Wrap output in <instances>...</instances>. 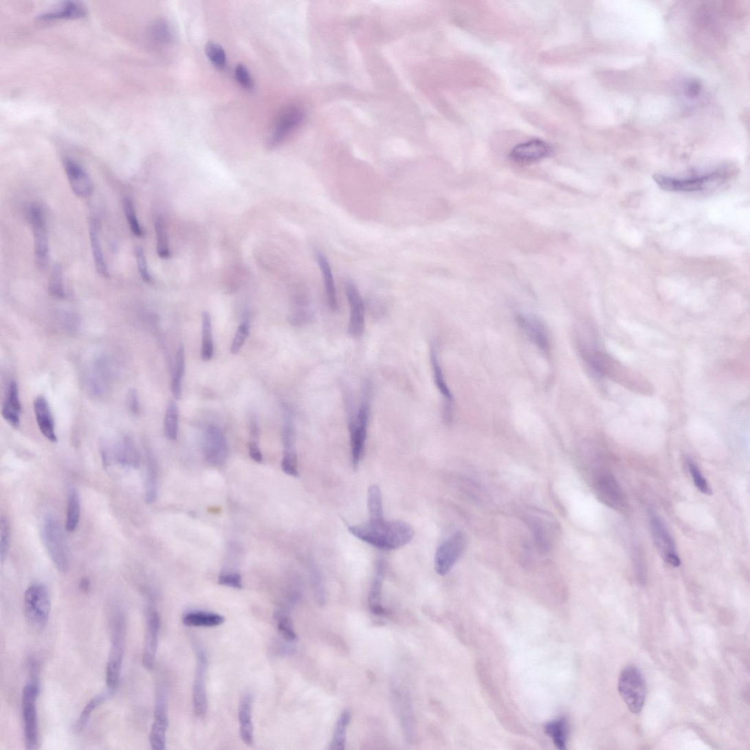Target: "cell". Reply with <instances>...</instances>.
I'll use <instances>...</instances> for the list:
<instances>
[{
  "label": "cell",
  "instance_id": "47",
  "mask_svg": "<svg viewBox=\"0 0 750 750\" xmlns=\"http://www.w3.org/2000/svg\"><path fill=\"white\" fill-rule=\"evenodd\" d=\"M123 210H124L129 228L131 232L133 234V236L137 238H142L144 232L140 225L135 208H134L133 201L131 198L126 197L123 200Z\"/></svg>",
  "mask_w": 750,
  "mask_h": 750
},
{
  "label": "cell",
  "instance_id": "25",
  "mask_svg": "<svg viewBox=\"0 0 750 750\" xmlns=\"http://www.w3.org/2000/svg\"><path fill=\"white\" fill-rule=\"evenodd\" d=\"M21 404L19 390L15 382L8 388L2 408V416L11 427L17 428L21 422Z\"/></svg>",
  "mask_w": 750,
  "mask_h": 750
},
{
  "label": "cell",
  "instance_id": "45",
  "mask_svg": "<svg viewBox=\"0 0 750 750\" xmlns=\"http://www.w3.org/2000/svg\"><path fill=\"white\" fill-rule=\"evenodd\" d=\"M546 733L549 735L558 749H564L566 743L567 725L565 720L553 721L546 726Z\"/></svg>",
  "mask_w": 750,
  "mask_h": 750
},
{
  "label": "cell",
  "instance_id": "31",
  "mask_svg": "<svg viewBox=\"0 0 750 750\" xmlns=\"http://www.w3.org/2000/svg\"><path fill=\"white\" fill-rule=\"evenodd\" d=\"M86 13L87 10L82 3L66 2L58 8L43 12L38 19L47 21L77 19L84 17Z\"/></svg>",
  "mask_w": 750,
  "mask_h": 750
},
{
  "label": "cell",
  "instance_id": "53",
  "mask_svg": "<svg viewBox=\"0 0 750 750\" xmlns=\"http://www.w3.org/2000/svg\"><path fill=\"white\" fill-rule=\"evenodd\" d=\"M283 472L289 476H298V457L296 450H285L282 462Z\"/></svg>",
  "mask_w": 750,
  "mask_h": 750
},
{
  "label": "cell",
  "instance_id": "26",
  "mask_svg": "<svg viewBox=\"0 0 750 750\" xmlns=\"http://www.w3.org/2000/svg\"><path fill=\"white\" fill-rule=\"evenodd\" d=\"M430 360L435 385L445 400V419L446 422H450L452 419L453 396L445 382L438 354L434 349L431 351Z\"/></svg>",
  "mask_w": 750,
  "mask_h": 750
},
{
  "label": "cell",
  "instance_id": "19",
  "mask_svg": "<svg viewBox=\"0 0 750 750\" xmlns=\"http://www.w3.org/2000/svg\"><path fill=\"white\" fill-rule=\"evenodd\" d=\"M551 153L549 144L540 140H533L514 147L510 158L520 164H530L547 158Z\"/></svg>",
  "mask_w": 750,
  "mask_h": 750
},
{
  "label": "cell",
  "instance_id": "1",
  "mask_svg": "<svg viewBox=\"0 0 750 750\" xmlns=\"http://www.w3.org/2000/svg\"><path fill=\"white\" fill-rule=\"evenodd\" d=\"M349 531L362 541L386 551L396 550L408 544L415 534L410 525L385 519L351 526Z\"/></svg>",
  "mask_w": 750,
  "mask_h": 750
},
{
  "label": "cell",
  "instance_id": "43",
  "mask_svg": "<svg viewBox=\"0 0 750 750\" xmlns=\"http://www.w3.org/2000/svg\"><path fill=\"white\" fill-rule=\"evenodd\" d=\"M178 409L175 401L168 405L164 419V433L168 439L175 441L177 438Z\"/></svg>",
  "mask_w": 750,
  "mask_h": 750
},
{
  "label": "cell",
  "instance_id": "5",
  "mask_svg": "<svg viewBox=\"0 0 750 750\" xmlns=\"http://www.w3.org/2000/svg\"><path fill=\"white\" fill-rule=\"evenodd\" d=\"M619 692L632 713L638 714L642 711L646 697V685L639 669L635 665L623 669L619 679Z\"/></svg>",
  "mask_w": 750,
  "mask_h": 750
},
{
  "label": "cell",
  "instance_id": "59",
  "mask_svg": "<svg viewBox=\"0 0 750 750\" xmlns=\"http://www.w3.org/2000/svg\"><path fill=\"white\" fill-rule=\"evenodd\" d=\"M250 455L252 460L256 463L263 462V454L260 450L258 442L250 441L249 444Z\"/></svg>",
  "mask_w": 750,
  "mask_h": 750
},
{
  "label": "cell",
  "instance_id": "33",
  "mask_svg": "<svg viewBox=\"0 0 750 750\" xmlns=\"http://www.w3.org/2000/svg\"><path fill=\"white\" fill-rule=\"evenodd\" d=\"M225 621L223 615L204 611L189 612L183 618L184 624L190 628H215Z\"/></svg>",
  "mask_w": 750,
  "mask_h": 750
},
{
  "label": "cell",
  "instance_id": "10",
  "mask_svg": "<svg viewBox=\"0 0 750 750\" xmlns=\"http://www.w3.org/2000/svg\"><path fill=\"white\" fill-rule=\"evenodd\" d=\"M650 525L652 538L660 555L668 564L674 567L681 565L675 542L665 524L657 514L652 512Z\"/></svg>",
  "mask_w": 750,
  "mask_h": 750
},
{
  "label": "cell",
  "instance_id": "49",
  "mask_svg": "<svg viewBox=\"0 0 750 750\" xmlns=\"http://www.w3.org/2000/svg\"><path fill=\"white\" fill-rule=\"evenodd\" d=\"M206 54L209 60L214 64L217 68L222 69L225 68L227 65V55L225 51L220 46V45L214 43L209 42L206 47Z\"/></svg>",
  "mask_w": 750,
  "mask_h": 750
},
{
  "label": "cell",
  "instance_id": "62",
  "mask_svg": "<svg viewBox=\"0 0 750 750\" xmlns=\"http://www.w3.org/2000/svg\"><path fill=\"white\" fill-rule=\"evenodd\" d=\"M89 586H91V584H89V581L87 579H83L82 580V582H81V584H80L81 589L83 591H87L88 589L89 588Z\"/></svg>",
  "mask_w": 750,
  "mask_h": 750
},
{
  "label": "cell",
  "instance_id": "39",
  "mask_svg": "<svg viewBox=\"0 0 750 750\" xmlns=\"http://www.w3.org/2000/svg\"><path fill=\"white\" fill-rule=\"evenodd\" d=\"M368 509L369 520L376 521L385 519L382 491L376 485H373L368 489Z\"/></svg>",
  "mask_w": 750,
  "mask_h": 750
},
{
  "label": "cell",
  "instance_id": "15",
  "mask_svg": "<svg viewBox=\"0 0 750 750\" xmlns=\"http://www.w3.org/2000/svg\"><path fill=\"white\" fill-rule=\"evenodd\" d=\"M161 626L159 613L150 609L147 614L146 630H145L142 665L148 670L154 668L159 644V635Z\"/></svg>",
  "mask_w": 750,
  "mask_h": 750
},
{
  "label": "cell",
  "instance_id": "44",
  "mask_svg": "<svg viewBox=\"0 0 750 750\" xmlns=\"http://www.w3.org/2000/svg\"><path fill=\"white\" fill-rule=\"evenodd\" d=\"M49 293L56 299H63L65 297L63 268L59 263H56L52 267L49 281Z\"/></svg>",
  "mask_w": 750,
  "mask_h": 750
},
{
  "label": "cell",
  "instance_id": "18",
  "mask_svg": "<svg viewBox=\"0 0 750 750\" xmlns=\"http://www.w3.org/2000/svg\"><path fill=\"white\" fill-rule=\"evenodd\" d=\"M595 489L599 498L610 508L622 510L626 507L624 492L617 479L611 474L601 475L597 481Z\"/></svg>",
  "mask_w": 750,
  "mask_h": 750
},
{
  "label": "cell",
  "instance_id": "24",
  "mask_svg": "<svg viewBox=\"0 0 750 750\" xmlns=\"http://www.w3.org/2000/svg\"><path fill=\"white\" fill-rule=\"evenodd\" d=\"M253 698L250 694H245L239 706V720L241 740L248 746L254 744V727L252 723Z\"/></svg>",
  "mask_w": 750,
  "mask_h": 750
},
{
  "label": "cell",
  "instance_id": "4",
  "mask_svg": "<svg viewBox=\"0 0 750 750\" xmlns=\"http://www.w3.org/2000/svg\"><path fill=\"white\" fill-rule=\"evenodd\" d=\"M51 598L46 586L41 584L31 585L25 591L24 610L32 628L42 631L48 624L51 613Z\"/></svg>",
  "mask_w": 750,
  "mask_h": 750
},
{
  "label": "cell",
  "instance_id": "48",
  "mask_svg": "<svg viewBox=\"0 0 750 750\" xmlns=\"http://www.w3.org/2000/svg\"><path fill=\"white\" fill-rule=\"evenodd\" d=\"M309 571L313 588H314L317 602L323 606L327 602L326 589H324L322 575L318 566L313 563L309 564Z\"/></svg>",
  "mask_w": 750,
  "mask_h": 750
},
{
  "label": "cell",
  "instance_id": "60",
  "mask_svg": "<svg viewBox=\"0 0 750 750\" xmlns=\"http://www.w3.org/2000/svg\"><path fill=\"white\" fill-rule=\"evenodd\" d=\"M701 91V85L698 82H691L687 87L686 93L690 98L697 97Z\"/></svg>",
  "mask_w": 750,
  "mask_h": 750
},
{
  "label": "cell",
  "instance_id": "34",
  "mask_svg": "<svg viewBox=\"0 0 750 750\" xmlns=\"http://www.w3.org/2000/svg\"><path fill=\"white\" fill-rule=\"evenodd\" d=\"M185 354L183 345L179 346L175 358L171 389L174 397L180 399L182 396V379L185 373Z\"/></svg>",
  "mask_w": 750,
  "mask_h": 750
},
{
  "label": "cell",
  "instance_id": "46",
  "mask_svg": "<svg viewBox=\"0 0 750 750\" xmlns=\"http://www.w3.org/2000/svg\"><path fill=\"white\" fill-rule=\"evenodd\" d=\"M397 698L398 704V710L399 711L401 720L403 723V727H404V732L408 734V740H410L411 734H412V724L410 713V701L406 696L399 691L394 692Z\"/></svg>",
  "mask_w": 750,
  "mask_h": 750
},
{
  "label": "cell",
  "instance_id": "52",
  "mask_svg": "<svg viewBox=\"0 0 750 750\" xmlns=\"http://www.w3.org/2000/svg\"><path fill=\"white\" fill-rule=\"evenodd\" d=\"M250 323L247 320H244L239 327L231 344L230 351L232 354H238L250 334Z\"/></svg>",
  "mask_w": 750,
  "mask_h": 750
},
{
  "label": "cell",
  "instance_id": "58",
  "mask_svg": "<svg viewBox=\"0 0 750 750\" xmlns=\"http://www.w3.org/2000/svg\"><path fill=\"white\" fill-rule=\"evenodd\" d=\"M126 406L133 416H138L140 412V400L135 389L129 390L126 396Z\"/></svg>",
  "mask_w": 750,
  "mask_h": 750
},
{
  "label": "cell",
  "instance_id": "51",
  "mask_svg": "<svg viewBox=\"0 0 750 750\" xmlns=\"http://www.w3.org/2000/svg\"><path fill=\"white\" fill-rule=\"evenodd\" d=\"M687 467L690 474L692 477L694 484L698 489L700 492L703 494L712 495V489L709 487L707 481L701 474L699 467L692 461L689 460L687 461Z\"/></svg>",
  "mask_w": 750,
  "mask_h": 750
},
{
  "label": "cell",
  "instance_id": "7",
  "mask_svg": "<svg viewBox=\"0 0 750 750\" xmlns=\"http://www.w3.org/2000/svg\"><path fill=\"white\" fill-rule=\"evenodd\" d=\"M42 537L54 566L65 573L69 567V555L60 522L52 516L46 518L42 525Z\"/></svg>",
  "mask_w": 750,
  "mask_h": 750
},
{
  "label": "cell",
  "instance_id": "28",
  "mask_svg": "<svg viewBox=\"0 0 750 750\" xmlns=\"http://www.w3.org/2000/svg\"><path fill=\"white\" fill-rule=\"evenodd\" d=\"M113 452L116 461L122 466L131 468L140 466V454L130 437H123Z\"/></svg>",
  "mask_w": 750,
  "mask_h": 750
},
{
  "label": "cell",
  "instance_id": "21",
  "mask_svg": "<svg viewBox=\"0 0 750 750\" xmlns=\"http://www.w3.org/2000/svg\"><path fill=\"white\" fill-rule=\"evenodd\" d=\"M517 322L521 329L537 348L546 353L550 352L549 335L544 324L538 318L527 315H519L517 317Z\"/></svg>",
  "mask_w": 750,
  "mask_h": 750
},
{
  "label": "cell",
  "instance_id": "32",
  "mask_svg": "<svg viewBox=\"0 0 750 750\" xmlns=\"http://www.w3.org/2000/svg\"><path fill=\"white\" fill-rule=\"evenodd\" d=\"M89 230L96 271L99 275L107 278L109 277V272L104 258L102 243L99 239L98 223L96 219H91L89 221Z\"/></svg>",
  "mask_w": 750,
  "mask_h": 750
},
{
  "label": "cell",
  "instance_id": "8",
  "mask_svg": "<svg viewBox=\"0 0 750 750\" xmlns=\"http://www.w3.org/2000/svg\"><path fill=\"white\" fill-rule=\"evenodd\" d=\"M28 218L33 234L35 263L39 270L44 271L49 265V261L46 219L42 208L37 205L30 207Z\"/></svg>",
  "mask_w": 750,
  "mask_h": 750
},
{
  "label": "cell",
  "instance_id": "55",
  "mask_svg": "<svg viewBox=\"0 0 750 750\" xmlns=\"http://www.w3.org/2000/svg\"><path fill=\"white\" fill-rule=\"evenodd\" d=\"M153 36L156 41L162 43H170L173 39V32L166 22H159L153 28Z\"/></svg>",
  "mask_w": 750,
  "mask_h": 750
},
{
  "label": "cell",
  "instance_id": "54",
  "mask_svg": "<svg viewBox=\"0 0 750 750\" xmlns=\"http://www.w3.org/2000/svg\"><path fill=\"white\" fill-rule=\"evenodd\" d=\"M136 260L140 275L144 283H151L152 276L146 259V256L142 246H138L135 252Z\"/></svg>",
  "mask_w": 750,
  "mask_h": 750
},
{
  "label": "cell",
  "instance_id": "41",
  "mask_svg": "<svg viewBox=\"0 0 750 750\" xmlns=\"http://www.w3.org/2000/svg\"><path fill=\"white\" fill-rule=\"evenodd\" d=\"M203 342H201V357L205 362H208L214 355L212 344L211 318L208 312L203 314Z\"/></svg>",
  "mask_w": 750,
  "mask_h": 750
},
{
  "label": "cell",
  "instance_id": "20",
  "mask_svg": "<svg viewBox=\"0 0 750 750\" xmlns=\"http://www.w3.org/2000/svg\"><path fill=\"white\" fill-rule=\"evenodd\" d=\"M63 164L74 193L83 198L91 196L93 192V184L84 168L71 159H65Z\"/></svg>",
  "mask_w": 750,
  "mask_h": 750
},
{
  "label": "cell",
  "instance_id": "42",
  "mask_svg": "<svg viewBox=\"0 0 750 750\" xmlns=\"http://www.w3.org/2000/svg\"><path fill=\"white\" fill-rule=\"evenodd\" d=\"M276 628L278 632L288 642H294L297 640V635L294 626L286 611L279 610L274 613Z\"/></svg>",
  "mask_w": 750,
  "mask_h": 750
},
{
  "label": "cell",
  "instance_id": "13",
  "mask_svg": "<svg viewBox=\"0 0 750 750\" xmlns=\"http://www.w3.org/2000/svg\"><path fill=\"white\" fill-rule=\"evenodd\" d=\"M197 666L193 686V705L195 714L200 718H204L208 712V696L206 689V671L208 658L204 651L197 648L196 650Z\"/></svg>",
  "mask_w": 750,
  "mask_h": 750
},
{
  "label": "cell",
  "instance_id": "16",
  "mask_svg": "<svg viewBox=\"0 0 750 750\" xmlns=\"http://www.w3.org/2000/svg\"><path fill=\"white\" fill-rule=\"evenodd\" d=\"M204 453L206 461L212 465L220 466L226 462L228 449L225 436L214 425L205 432Z\"/></svg>",
  "mask_w": 750,
  "mask_h": 750
},
{
  "label": "cell",
  "instance_id": "37",
  "mask_svg": "<svg viewBox=\"0 0 750 750\" xmlns=\"http://www.w3.org/2000/svg\"><path fill=\"white\" fill-rule=\"evenodd\" d=\"M351 714L349 710H344L340 714L335 724V730L329 747L331 750H344L346 745V730L351 722Z\"/></svg>",
  "mask_w": 750,
  "mask_h": 750
},
{
  "label": "cell",
  "instance_id": "14",
  "mask_svg": "<svg viewBox=\"0 0 750 750\" xmlns=\"http://www.w3.org/2000/svg\"><path fill=\"white\" fill-rule=\"evenodd\" d=\"M169 726L165 694L160 690L156 696L154 720L149 736L151 748L155 750L166 749V731Z\"/></svg>",
  "mask_w": 750,
  "mask_h": 750
},
{
  "label": "cell",
  "instance_id": "9",
  "mask_svg": "<svg viewBox=\"0 0 750 750\" xmlns=\"http://www.w3.org/2000/svg\"><path fill=\"white\" fill-rule=\"evenodd\" d=\"M305 111L298 107L286 109L277 119L273 128L267 147L274 149L281 145L303 122Z\"/></svg>",
  "mask_w": 750,
  "mask_h": 750
},
{
  "label": "cell",
  "instance_id": "2",
  "mask_svg": "<svg viewBox=\"0 0 750 750\" xmlns=\"http://www.w3.org/2000/svg\"><path fill=\"white\" fill-rule=\"evenodd\" d=\"M111 623V648L106 670L107 685L111 696L120 684L126 635V622L122 614L117 613Z\"/></svg>",
  "mask_w": 750,
  "mask_h": 750
},
{
  "label": "cell",
  "instance_id": "38",
  "mask_svg": "<svg viewBox=\"0 0 750 750\" xmlns=\"http://www.w3.org/2000/svg\"><path fill=\"white\" fill-rule=\"evenodd\" d=\"M109 696H111L109 692L107 693L100 694V695L88 702L80 714L79 719L77 720L74 725V729L76 733H81L84 731L89 719H91L93 713L100 706H102L107 701Z\"/></svg>",
  "mask_w": 750,
  "mask_h": 750
},
{
  "label": "cell",
  "instance_id": "50",
  "mask_svg": "<svg viewBox=\"0 0 750 750\" xmlns=\"http://www.w3.org/2000/svg\"><path fill=\"white\" fill-rule=\"evenodd\" d=\"M10 525L5 516L1 517L0 521V559L2 564L5 561L10 546Z\"/></svg>",
  "mask_w": 750,
  "mask_h": 750
},
{
  "label": "cell",
  "instance_id": "11",
  "mask_svg": "<svg viewBox=\"0 0 750 750\" xmlns=\"http://www.w3.org/2000/svg\"><path fill=\"white\" fill-rule=\"evenodd\" d=\"M465 546V536L462 533H456L443 542L435 553L434 567L437 573L445 575L449 573L461 556Z\"/></svg>",
  "mask_w": 750,
  "mask_h": 750
},
{
  "label": "cell",
  "instance_id": "23",
  "mask_svg": "<svg viewBox=\"0 0 750 750\" xmlns=\"http://www.w3.org/2000/svg\"><path fill=\"white\" fill-rule=\"evenodd\" d=\"M38 426L43 435L52 443L58 441L52 413L46 398L38 397L33 403Z\"/></svg>",
  "mask_w": 750,
  "mask_h": 750
},
{
  "label": "cell",
  "instance_id": "30",
  "mask_svg": "<svg viewBox=\"0 0 750 750\" xmlns=\"http://www.w3.org/2000/svg\"><path fill=\"white\" fill-rule=\"evenodd\" d=\"M529 525L534 536L539 550L545 553L551 549L552 544V526L544 518L532 517L528 519Z\"/></svg>",
  "mask_w": 750,
  "mask_h": 750
},
{
  "label": "cell",
  "instance_id": "3",
  "mask_svg": "<svg viewBox=\"0 0 750 750\" xmlns=\"http://www.w3.org/2000/svg\"><path fill=\"white\" fill-rule=\"evenodd\" d=\"M40 692L39 676H30L22 690L21 711L25 729V742L27 749L39 747V729L36 703Z\"/></svg>",
  "mask_w": 750,
  "mask_h": 750
},
{
  "label": "cell",
  "instance_id": "27",
  "mask_svg": "<svg viewBox=\"0 0 750 750\" xmlns=\"http://www.w3.org/2000/svg\"><path fill=\"white\" fill-rule=\"evenodd\" d=\"M386 574V564L379 561L376 565L375 575L368 595L369 608L377 615L386 614L382 604V593Z\"/></svg>",
  "mask_w": 750,
  "mask_h": 750
},
{
  "label": "cell",
  "instance_id": "12",
  "mask_svg": "<svg viewBox=\"0 0 750 750\" xmlns=\"http://www.w3.org/2000/svg\"><path fill=\"white\" fill-rule=\"evenodd\" d=\"M368 419V403L364 401L358 410L356 418L350 425L352 461L355 467L360 465L364 452Z\"/></svg>",
  "mask_w": 750,
  "mask_h": 750
},
{
  "label": "cell",
  "instance_id": "22",
  "mask_svg": "<svg viewBox=\"0 0 750 750\" xmlns=\"http://www.w3.org/2000/svg\"><path fill=\"white\" fill-rule=\"evenodd\" d=\"M110 377L111 368L109 362L104 357L98 358L91 371L87 375L86 385L89 393L95 397L103 395L106 393Z\"/></svg>",
  "mask_w": 750,
  "mask_h": 750
},
{
  "label": "cell",
  "instance_id": "40",
  "mask_svg": "<svg viewBox=\"0 0 750 750\" xmlns=\"http://www.w3.org/2000/svg\"><path fill=\"white\" fill-rule=\"evenodd\" d=\"M155 230L156 234V249H157V254L162 259H169L171 256V252L165 223L162 217H159L155 219Z\"/></svg>",
  "mask_w": 750,
  "mask_h": 750
},
{
  "label": "cell",
  "instance_id": "35",
  "mask_svg": "<svg viewBox=\"0 0 750 750\" xmlns=\"http://www.w3.org/2000/svg\"><path fill=\"white\" fill-rule=\"evenodd\" d=\"M146 502L153 503L157 497L158 468L150 450L147 451Z\"/></svg>",
  "mask_w": 750,
  "mask_h": 750
},
{
  "label": "cell",
  "instance_id": "56",
  "mask_svg": "<svg viewBox=\"0 0 750 750\" xmlns=\"http://www.w3.org/2000/svg\"><path fill=\"white\" fill-rule=\"evenodd\" d=\"M234 77L237 82L245 89H252L254 87L252 77L247 69L243 65H238L234 69Z\"/></svg>",
  "mask_w": 750,
  "mask_h": 750
},
{
  "label": "cell",
  "instance_id": "29",
  "mask_svg": "<svg viewBox=\"0 0 750 750\" xmlns=\"http://www.w3.org/2000/svg\"><path fill=\"white\" fill-rule=\"evenodd\" d=\"M316 259L323 276L328 305L332 311H337L338 309L337 289H335L330 263L327 256L321 252H316Z\"/></svg>",
  "mask_w": 750,
  "mask_h": 750
},
{
  "label": "cell",
  "instance_id": "61",
  "mask_svg": "<svg viewBox=\"0 0 750 750\" xmlns=\"http://www.w3.org/2000/svg\"><path fill=\"white\" fill-rule=\"evenodd\" d=\"M250 434H251V441H250L258 442V440H259V428H258V425H257V423H256V420L254 419H252L250 420Z\"/></svg>",
  "mask_w": 750,
  "mask_h": 750
},
{
  "label": "cell",
  "instance_id": "36",
  "mask_svg": "<svg viewBox=\"0 0 750 750\" xmlns=\"http://www.w3.org/2000/svg\"><path fill=\"white\" fill-rule=\"evenodd\" d=\"M81 515V502L78 492L72 489L68 500V508H67L66 530L69 532H74L79 525Z\"/></svg>",
  "mask_w": 750,
  "mask_h": 750
},
{
  "label": "cell",
  "instance_id": "6",
  "mask_svg": "<svg viewBox=\"0 0 750 750\" xmlns=\"http://www.w3.org/2000/svg\"><path fill=\"white\" fill-rule=\"evenodd\" d=\"M729 173L725 169L718 170L701 177L676 179L662 175H655L653 178L658 186L670 192H703L723 184Z\"/></svg>",
  "mask_w": 750,
  "mask_h": 750
},
{
  "label": "cell",
  "instance_id": "57",
  "mask_svg": "<svg viewBox=\"0 0 750 750\" xmlns=\"http://www.w3.org/2000/svg\"><path fill=\"white\" fill-rule=\"evenodd\" d=\"M220 585L241 589L243 588L242 579L240 574L234 572L223 573L219 577Z\"/></svg>",
  "mask_w": 750,
  "mask_h": 750
},
{
  "label": "cell",
  "instance_id": "17",
  "mask_svg": "<svg viewBox=\"0 0 750 750\" xmlns=\"http://www.w3.org/2000/svg\"><path fill=\"white\" fill-rule=\"evenodd\" d=\"M345 292L350 305L349 332L354 338H360L365 328V309L363 298L355 285L348 281L345 283Z\"/></svg>",
  "mask_w": 750,
  "mask_h": 750
}]
</instances>
